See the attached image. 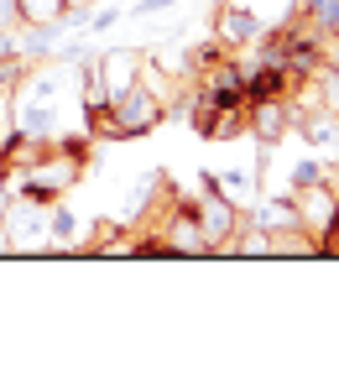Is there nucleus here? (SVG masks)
<instances>
[{
	"label": "nucleus",
	"instance_id": "f257e3e1",
	"mask_svg": "<svg viewBox=\"0 0 339 365\" xmlns=\"http://www.w3.org/2000/svg\"><path fill=\"white\" fill-rule=\"evenodd\" d=\"M224 37H230V42H251V37H256V21H251V16H224Z\"/></svg>",
	"mask_w": 339,
	"mask_h": 365
},
{
	"label": "nucleus",
	"instance_id": "f03ea898",
	"mask_svg": "<svg viewBox=\"0 0 339 365\" xmlns=\"http://www.w3.org/2000/svg\"><path fill=\"white\" fill-rule=\"evenodd\" d=\"M162 6H173V0H141L136 11H141V16H146V11H162Z\"/></svg>",
	"mask_w": 339,
	"mask_h": 365
}]
</instances>
